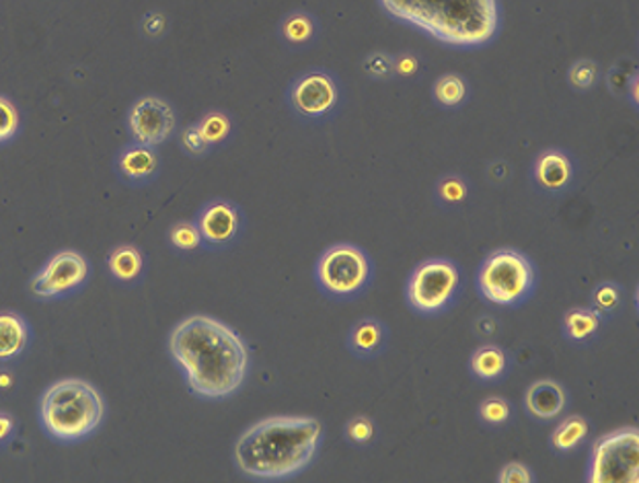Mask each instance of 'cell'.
<instances>
[{"label":"cell","instance_id":"2","mask_svg":"<svg viewBox=\"0 0 639 483\" xmlns=\"http://www.w3.org/2000/svg\"><path fill=\"white\" fill-rule=\"evenodd\" d=\"M323 440L315 418L276 415L251 428L234 445V463L257 482H282L313 463Z\"/></svg>","mask_w":639,"mask_h":483},{"label":"cell","instance_id":"35","mask_svg":"<svg viewBox=\"0 0 639 483\" xmlns=\"http://www.w3.org/2000/svg\"><path fill=\"white\" fill-rule=\"evenodd\" d=\"M15 432V418L11 413L0 412V445L7 443Z\"/></svg>","mask_w":639,"mask_h":483},{"label":"cell","instance_id":"23","mask_svg":"<svg viewBox=\"0 0 639 483\" xmlns=\"http://www.w3.org/2000/svg\"><path fill=\"white\" fill-rule=\"evenodd\" d=\"M280 32L288 44L302 46L315 37V21L304 13H297V15L285 19Z\"/></svg>","mask_w":639,"mask_h":483},{"label":"cell","instance_id":"10","mask_svg":"<svg viewBox=\"0 0 639 483\" xmlns=\"http://www.w3.org/2000/svg\"><path fill=\"white\" fill-rule=\"evenodd\" d=\"M176 111L159 97L138 99L128 113V130L132 141L146 146H159L176 132Z\"/></svg>","mask_w":639,"mask_h":483},{"label":"cell","instance_id":"24","mask_svg":"<svg viewBox=\"0 0 639 483\" xmlns=\"http://www.w3.org/2000/svg\"><path fill=\"white\" fill-rule=\"evenodd\" d=\"M196 125L208 146L225 143L229 138V134H231V120L220 111L206 113Z\"/></svg>","mask_w":639,"mask_h":483},{"label":"cell","instance_id":"3","mask_svg":"<svg viewBox=\"0 0 639 483\" xmlns=\"http://www.w3.org/2000/svg\"><path fill=\"white\" fill-rule=\"evenodd\" d=\"M397 21L455 48L492 41L499 27L497 0H378Z\"/></svg>","mask_w":639,"mask_h":483},{"label":"cell","instance_id":"21","mask_svg":"<svg viewBox=\"0 0 639 483\" xmlns=\"http://www.w3.org/2000/svg\"><path fill=\"white\" fill-rule=\"evenodd\" d=\"M588 436V422L582 415H569L551 434V448L559 455L580 447Z\"/></svg>","mask_w":639,"mask_h":483},{"label":"cell","instance_id":"6","mask_svg":"<svg viewBox=\"0 0 639 483\" xmlns=\"http://www.w3.org/2000/svg\"><path fill=\"white\" fill-rule=\"evenodd\" d=\"M315 278L327 297L348 301L369 288L373 280V264L360 247L339 243L321 255Z\"/></svg>","mask_w":639,"mask_h":483},{"label":"cell","instance_id":"25","mask_svg":"<svg viewBox=\"0 0 639 483\" xmlns=\"http://www.w3.org/2000/svg\"><path fill=\"white\" fill-rule=\"evenodd\" d=\"M592 309L599 315H613L623 301V290L617 282H601L599 287L592 290Z\"/></svg>","mask_w":639,"mask_h":483},{"label":"cell","instance_id":"11","mask_svg":"<svg viewBox=\"0 0 639 483\" xmlns=\"http://www.w3.org/2000/svg\"><path fill=\"white\" fill-rule=\"evenodd\" d=\"M338 83L327 72H309L301 76L290 90V104L294 111L313 120L329 116L338 106Z\"/></svg>","mask_w":639,"mask_h":483},{"label":"cell","instance_id":"4","mask_svg":"<svg viewBox=\"0 0 639 483\" xmlns=\"http://www.w3.org/2000/svg\"><path fill=\"white\" fill-rule=\"evenodd\" d=\"M106 415L101 394L83 378L56 381L41 395L39 420L56 440H83L99 428Z\"/></svg>","mask_w":639,"mask_h":483},{"label":"cell","instance_id":"20","mask_svg":"<svg viewBox=\"0 0 639 483\" xmlns=\"http://www.w3.org/2000/svg\"><path fill=\"white\" fill-rule=\"evenodd\" d=\"M107 268L120 282H136L144 271L143 251L134 245H120L109 253Z\"/></svg>","mask_w":639,"mask_h":483},{"label":"cell","instance_id":"15","mask_svg":"<svg viewBox=\"0 0 639 483\" xmlns=\"http://www.w3.org/2000/svg\"><path fill=\"white\" fill-rule=\"evenodd\" d=\"M571 176H574V169H571L568 155L557 148L545 150L534 165V180L543 190L553 192V194L566 190L571 181Z\"/></svg>","mask_w":639,"mask_h":483},{"label":"cell","instance_id":"22","mask_svg":"<svg viewBox=\"0 0 639 483\" xmlns=\"http://www.w3.org/2000/svg\"><path fill=\"white\" fill-rule=\"evenodd\" d=\"M469 90H467V83L459 74H444L436 85H434V99L443 106V108H457L465 104Z\"/></svg>","mask_w":639,"mask_h":483},{"label":"cell","instance_id":"27","mask_svg":"<svg viewBox=\"0 0 639 483\" xmlns=\"http://www.w3.org/2000/svg\"><path fill=\"white\" fill-rule=\"evenodd\" d=\"M169 243L179 251H194L202 245L196 222H178L169 231Z\"/></svg>","mask_w":639,"mask_h":483},{"label":"cell","instance_id":"8","mask_svg":"<svg viewBox=\"0 0 639 483\" xmlns=\"http://www.w3.org/2000/svg\"><path fill=\"white\" fill-rule=\"evenodd\" d=\"M590 483L639 482V430L619 428L599 438L590 452Z\"/></svg>","mask_w":639,"mask_h":483},{"label":"cell","instance_id":"14","mask_svg":"<svg viewBox=\"0 0 639 483\" xmlns=\"http://www.w3.org/2000/svg\"><path fill=\"white\" fill-rule=\"evenodd\" d=\"M387 340H389V334L385 323L369 317L352 325L348 334V350L354 354L355 359H376L378 354L385 352Z\"/></svg>","mask_w":639,"mask_h":483},{"label":"cell","instance_id":"12","mask_svg":"<svg viewBox=\"0 0 639 483\" xmlns=\"http://www.w3.org/2000/svg\"><path fill=\"white\" fill-rule=\"evenodd\" d=\"M197 231L208 247H227L241 231V213L229 200H214L197 215Z\"/></svg>","mask_w":639,"mask_h":483},{"label":"cell","instance_id":"28","mask_svg":"<svg viewBox=\"0 0 639 483\" xmlns=\"http://www.w3.org/2000/svg\"><path fill=\"white\" fill-rule=\"evenodd\" d=\"M374 436H376V430H374L373 420L366 415H355L346 424V438L352 445L366 447L373 443Z\"/></svg>","mask_w":639,"mask_h":483},{"label":"cell","instance_id":"18","mask_svg":"<svg viewBox=\"0 0 639 483\" xmlns=\"http://www.w3.org/2000/svg\"><path fill=\"white\" fill-rule=\"evenodd\" d=\"M508 369H510L508 354L496 343L480 346L471 357V373L485 383L502 381L508 373Z\"/></svg>","mask_w":639,"mask_h":483},{"label":"cell","instance_id":"5","mask_svg":"<svg viewBox=\"0 0 639 483\" xmlns=\"http://www.w3.org/2000/svg\"><path fill=\"white\" fill-rule=\"evenodd\" d=\"M536 274L527 255L516 250L492 253L478 271L483 301L497 306H520L533 297Z\"/></svg>","mask_w":639,"mask_h":483},{"label":"cell","instance_id":"1","mask_svg":"<svg viewBox=\"0 0 639 483\" xmlns=\"http://www.w3.org/2000/svg\"><path fill=\"white\" fill-rule=\"evenodd\" d=\"M169 354L190 389L206 399L231 397L249 375L248 343L227 323L208 315H190L176 325Z\"/></svg>","mask_w":639,"mask_h":483},{"label":"cell","instance_id":"29","mask_svg":"<svg viewBox=\"0 0 639 483\" xmlns=\"http://www.w3.org/2000/svg\"><path fill=\"white\" fill-rule=\"evenodd\" d=\"M21 118L17 108L11 99L0 97V144L9 143L17 136Z\"/></svg>","mask_w":639,"mask_h":483},{"label":"cell","instance_id":"32","mask_svg":"<svg viewBox=\"0 0 639 483\" xmlns=\"http://www.w3.org/2000/svg\"><path fill=\"white\" fill-rule=\"evenodd\" d=\"M181 144H183V148H185L190 155H194V157L204 155V153L210 148L208 143L204 141V136L200 134L196 124L190 125V128L183 130V134H181Z\"/></svg>","mask_w":639,"mask_h":483},{"label":"cell","instance_id":"31","mask_svg":"<svg viewBox=\"0 0 639 483\" xmlns=\"http://www.w3.org/2000/svg\"><path fill=\"white\" fill-rule=\"evenodd\" d=\"M469 194L467 183L461 178H446L438 185V197L444 204H461Z\"/></svg>","mask_w":639,"mask_h":483},{"label":"cell","instance_id":"33","mask_svg":"<svg viewBox=\"0 0 639 483\" xmlns=\"http://www.w3.org/2000/svg\"><path fill=\"white\" fill-rule=\"evenodd\" d=\"M497 482L499 483H529L533 482V473L531 469L522 463H510V466L504 467L497 475Z\"/></svg>","mask_w":639,"mask_h":483},{"label":"cell","instance_id":"36","mask_svg":"<svg viewBox=\"0 0 639 483\" xmlns=\"http://www.w3.org/2000/svg\"><path fill=\"white\" fill-rule=\"evenodd\" d=\"M144 32L146 36H160L165 32V19L160 15H150L144 19Z\"/></svg>","mask_w":639,"mask_h":483},{"label":"cell","instance_id":"9","mask_svg":"<svg viewBox=\"0 0 639 483\" xmlns=\"http://www.w3.org/2000/svg\"><path fill=\"white\" fill-rule=\"evenodd\" d=\"M89 278V262L76 251H60L32 278L37 299H58L83 287Z\"/></svg>","mask_w":639,"mask_h":483},{"label":"cell","instance_id":"16","mask_svg":"<svg viewBox=\"0 0 639 483\" xmlns=\"http://www.w3.org/2000/svg\"><path fill=\"white\" fill-rule=\"evenodd\" d=\"M118 169L128 181L153 180L155 173L159 171V155L155 153L153 146L146 144H130L118 157Z\"/></svg>","mask_w":639,"mask_h":483},{"label":"cell","instance_id":"7","mask_svg":"<svg viewBox=\"0 0 639 483\" xmlns=\"http://www.w3.org/2000/svg\"><path fill=\"white\" fill-rule=\"evenodd\" d=\"M461 292V269L450 259H427L411 271L408 306L420 315H441L448 311Z\"/></svg>","mask_w":639,"mask_h":483},{"label":"cell","instance_id":"13","mask_svg":"<svg viewBox=\"0 0 639 483\" xmlns=\"http://www.w3.org/2000/svg\"><path fill=\"white\" fill-rule=\"evenodd\" d=\"M568 406L566 389L555 381H536L525 395V408L533 415L534 420L547 422L557 415H562Z\"/></svg>","mask_w":639,"mask_h":483},{"label":"cell","instance_id":"30","mask_svg":"<svg viewBox=\"0 0 639 483\" xmlns=\"http://www.w3.org/2000/svg\"><path fill=\"white\" fill-rule=\"evenodd\" d=\"M596 76H599L596 64L590 62V60H582V62H576L571 67V71H569V83H571L574 89L587 90L590 87H594Z\"/></svg>","mask_w":639,"mask_h":483},{"label":"cell","instance_id":"26","mask_svg":"<svg viewBox=\"0 0 639 483\" xmlns=\"http://www.w3.org/2000/svg\"><path fill=\"white\" fill-rule=\"evenodd\" d=\"M513 415V408L502 397H487L480 406V420L487 426H504Z\"/></svg>","mask_w":639,"mask_h":483},{"label":"cell","instance_id":"17","mask_svg":"<svg viewBox=\"0 0 639 483\" xmlns=\"http://www.w3.org/2000/svg\"><path fill=\"white\" fill-rule=\"evenodd\" d=\"M29 325L19 313H0V362H9L21 357L29 343Z\"/></svg>","mask_w":639,"mask_h":483},{"label":"cell","instance_id":"34","mask_svg":"<svg viewBox=\"0 0 639 483\" xmlns=\"http://www.w3.org/2000/svg\"><path fill=\"white\" fill-rule=\"evenodd\" d=\"M393 71V62L389 56L373 55L366 60V72L373 76H385Z\"/></svg>","mask_w":639,"mask_h":483},{"label":"cell","instance_id":"19","mask_svg":"<svg viewBox=\"0 0 639 483\" xmlns=\"http://www.w3.org/2000/svg\"><path fill=\"white\" fill-rule=\"evenodd\" d=\"M562 325H564V336L571 343L587 346L599 336L603 319L594 309H569L564 315Z\"/></svg>","mask_w":639,"mask_h":483}]
</instances>
